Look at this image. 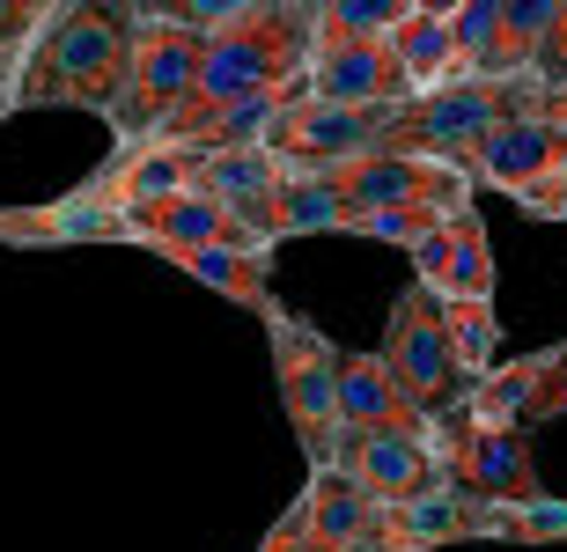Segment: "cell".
<instances>
[{
  "instance_id": "obj_25",
  "label": "cell",
  "mask_w": 567,
  "mask_h": 552,
  "mask_svg": "<svg viewBox=\"0 0 567 552\" xmlns=\"http://www.w3.org/2000/svg\"><path fill=\"white\" fill-rule=\"evenodd\" d=\"M258 552H317V538H310V509H302V493H295V509L280 515L274 531H266V545Z\"/></svg>"
},
{
  "instance_id": "obj_12",
  "label": "cell",
  "mask_w": 567,
  "mask_h": 552,
  "mask_svg": "<svg viewBox=\"0 0 567 552\" xmlns=\"http://www.w3.org/2000/svg\"><path fill=\"white\" fill-rule=\"evenodd\" d=\"M339 413H347V442H361V435H391V427H435L421 405L399 390V376L383 368L377 346H369V354H361V346L339 354Z\"/></svg>"
},
{
  "instance_id": "obj_15",
  "label": "cell",
  "mask_w": 567,
  "mask_h": 552,
  "mask_svg": "<svg viewBox=\"0 0 567 552\" xmlns=\"http://www.w3.org/2000/svg\"><path fill=\"white\" fill-rule=\"evenodd\" d=\"M169 265L192 273L199 288H214L221 302L251 310V317H274V310H280L274 273H266V251H229V243H214V251H169Z\"/></svg>"
},
{
  "instance_id": "obj_28",
  "label": "cell",
  "mask_w": 567,
  "mask_h": 552,
  "mask_svg": "<svg viewBox=\"0 0 567 552\" xmlns=\"http://www.w3.org/2000/svg\"><path fill=\"white\" fill-rule=\"evenodd\" d=\"M538 118H553V126L567 133V88H560V96H546V111H538Z\"/></svg>"
},
{
  "instance_id": "obj_27",
  "label": "cell",
  "mask_w": 567,
  "mask_h": 552,
  "mask_svg": "<svg viewBox=\"0 0 567 552\" xmlns=\"http://www.w3.org/2000/svg\"><path fill=\"white\" fill-rule=\"evenodd\" d=\"M524 213H538V221H567V191H546V199H530Z\"/></svg>"
},
{
  "instance_id": "obj_17",
  "label": "cell",
  "mask_w": 567,
  "mask_h": 552,
  "mask_svg": "<svg viewBox=\"0 0 567 552\" xmlns=\"http://www.w3.org/2000/svg\"><path fill=\"white\" fill-rule=\"evenodd\" d=\"M391 52L405 60V74H413V88H421V96H435V88L464 82L450 8H405V22H399V38H391Z\"/></svg>"
},
{
  "instance_id": "obj_9",
  "label": "cell",
  "mask_w": 567,
  "mask_h": 552,
  "mask_svg": "<svg viewBox=\"0 0 567 552\" xmlns=\"http://www.w3.org/2000/svg\"><path fill=\"white\" fill-rule=\"evenodd\" d=\"M0 243H8V251H66V243H133V236H126V207H118L96 177H82V185L60 191V199L0 207Z\"/></svg>"
},
{
  "instance_id": "obj_22",
  "label": "cell",
  "mask_w": 567,
  "mask_h": 552,
  "mask_svg": "<svg viewBox=\"0 0 567 552\" xmlns=\"http://www.w3.org/2000/svg\"><path fill=\"white\" fill-rule=\"evenodd\" d=\"M457 213H435V207H383V213H354L347 236H369V243H399V251H427Z\"/></svg>"
},
{
  "instance_id": "obj_16",
  "label": "cell",
  "mask_w": 567,
  "mask_h": 552,
  "mask_svg": "<svg viewBox=\"0 0 567 552\" xmlns=\"http://www.w3.org/2000/svg\"><path fill=\"white\" fill-rule=\"evenodd\" d=\"M538 376H546V354H516V362H502L494 376H480V390H472L464 413H450V420L494 427V435H524L530 398H538Z\"/></svg>"
},
{
  "instance_id": "obj_19",
  "label": "cell",
  "mask_w": 567,
  "mask_h": 552,
  "mask_svg": "<svg viewBox=\"0 0 567 552\" xmlns=\"http://www.w3.org/2000/svg\"><path fill=\"white\" fill-rule=\"evenodd\" d=\"M52 8L60 0H0V126L22 118V74H30V52H38Z\"/></svg>"
},
{
  "instance_id": "obj_5",
  "label": "cell",
  "mask_w": 567,
  "mask_h": 552,
  "mask_svg": "<svg viewBox=\"0 0 567 552\" xmlns=\"http://www.w3.org/2000/svg\"><path fill=\"white\" fill-rule=\"evenodd\" d=\"M383 368L399 376V390L413 405H421L427 420H450V413H464V398L480 390V376L457 362V346H450V332H442V310L427 288H405L399 302H391V317H383Z\"/></svg>"
},
{
  "instance_id": "obj_11",
  "label": "cell",
  "mask_w": 567,
  "mask_h": 552,
  "mask_svg": "<svg viewBox=\"0 0 567 552\" xmlns=\"http://www.w3.org/2000/svg\"><path fill=\"white\" fill-rule=\"evenodd\" d=\"M310 104L332 111H405L421 104V88L405 74L391 44H317L310 60Z\"/></svg>"
},
{
  "instance_id": "obj_18",
  "label": "cell",
  "mask_w": 567,
  "mask_h": 552,
  "mask_svg": "<svg viewBox=\"0 0 567 552\" xmlns=\"http://www.w3.org/2000/svg\"><path fill=\"white\" fill-rule=\"evenodd\" d=\"M354 229V207H347V191L339 177H288L280 185V207H274V236H347Z\"/></svg>"
},
{
  "instance_id": "obj_2",
  "label": "cell",
  "mask_w": 567,
  "mask_h": 552,
  "mask_svg": "<svg viewBox=\"0 0 567 552\" xmlns=\"http://www.w3.org/2000/svg\"><path fill=\"white\" fill-rule=\"evenodd\" d=\"M141 8V0H133ZM207 74V38L177 22L169 8H141V52H133V82L111 111V148H155L199 96Z\"/></svg>"
},
{
  "instance_id": "obj_7",
  "label": "cell",
  "mask_w": 567,
  "mask_h": 552,
  "mask_svg": "<svg viewBox=\"0 0 567 552\" xmlns=\"http://www.w3.org/2000/svg\"><path fill=\"white\" fill-rule=\"evenodd\" d=\"M339 471H354L377 493V509H405L421 493L450 487V449L435 427H391V435H361L339 449Z\"/></svg>"
},
{
  "instance_id": "obj_21",
  "label": "cell",
  "mask_w": 567,
  "mask_h": 552,
  "mask_svg": "<svg viewBox=\"0 0 567 552\" xmlns=\"http://www.w3.org/2000/svg\"><path fill=\"white\" fill-rule=\"evenodd\" d=\"M435 310H442V332L457 346V362L472 376H494L502 368V310L494 302H435Z\"/></svg>"
},
{
  "instance_id": "obj_8",
  "label": "cell",
  "mask_w": 567,
  "mask_h": 552,
  "mask_svg": "<svg viewBox=\"0 0 567 552\" xmlns=\"http://www.w3.org/2000/svg\"><path fill=\"white\" fill-rule=\"evenodd\" d=\"M457 170L480 191H508L516 207H530V199H546L567 177V133L553 126V118H516V126H502L494 140H480Z\"/></svg>"
},
{
  "instance_id": "obj_13",
  "label": "cell",
  "mask_w": 567,
  "mask_h": 552,
  "mask_svg": "<svg viewBox=\"0 0 567 552\" xmlns=\"http://www.w3.org/2000/svg\"><path fill=\"white\" fill-rule=\"evenodd\" d=\"M413 265L435 302H494V236L480 229V213H457L427 251H413Z\"/></svg>"
},
{
  "instance_id": "obj_23",
  "label": "cell",
  "mask_w": 567,
  "mask_h": 552,
  "mask_svg": "<svg viewBox=\"0 0 567 552\" xmlns=\"http://www.w3.org/2000/svg\"><path fill=\"white\" fill-rule=\"evenodd\" d=\"M508 545H567V493H546L530 509H508Z\"/></svg>"
},
{
  "instance_id": "obj_10",
  "label": "cell",
  "mask_w": 567,
  "mask_h": 552,
  "mask_svg": "<svg viewBox=\"0 0 567 552\" xmlns=\"http://www.w3.org/2000/svg\"><path fill=\"white\" fill-rule=\"evenodd\" d=\"M442 449H450V487L480 493L494 509H530L546 501L538 487V457H530L524 435H494V427L472 420H442Z\"/></svg>"
},
{
  "instance_id": "obj_14",
  "label": "cell",
  "mask_w": 567,
  "mask_h": 552,
  "mask_svg": "<svg viewBox=\"0 0 567 552\" xmlns=\"http://www.w3.org/2000/svg\"><path fill=\"white\" fill-rule=\"evenodd\" d=\"M302 509H310V538L317 552H354L383 531V509L377 493L361 487L354 471H310V487H302Z\"/></svg>"
},
{
  "instance_id": "obj_1",
  "label": "cell",
  "mask_w": 567,
  "mask_h": 552,
  "mask_svg": "<svg viewBox=\"0 0 567 552\" xmlns=\"http://www.w3.org/2000/svg\"><path fill=\"white\" fill-rule=\"evenodd\" d=\"M133 52H141V8L60 0L22 74V111H89L111 126L133 82Z\"/></svg>"
},
{
  "instance_id": "obj_26",
  "label": "cell",
  "mask_w": 567,
  "mask_h": 552,
  "mask_svg": "<svg viewBox=\"0 0 567 552\" xmlns=\"http://www.w3.org/2000/svg\"><path fill=\"white\" fill-rule=\"evenodd\" d=\"M538 82H546V96H560L567 88V8H560V30L546 38V52H538V66H530Z\"/></svg>"
},
{
  "instance_id": "obj_29",
  "label": "cell",
  "mask_w": 567,
  "mask_h": 552,
  "mask_svg": "<svg viewBox=\"0 0 567 552\" xmlns=\"http://www.w3.org/2000/svg\"><path fill=\"white\" fill-rule=\"evenodd\" d=\"M354 552H377V545H354Z\"/></svg>"
},
{
  "instance_id": "obj_3",
  "label": "cell",
  "mask_w": 567,
  "mask_h": 552,
  "mask_svg": "<svg viewBox=\"0 0 567 552\" xmlns=\"http://www.w3.org/2000/svg\"><path fill=\"white\" fill-rule=\"evenodd\" d=\"M266 346H274L280 413H288L295 442H302V465H310V471H339V449H347V413H339V354H347V346L324 340L310 317H295L288 302L266 317Z\"/></svg>"
},
{
  "instance_id": "obj_4",
  "label": "cell",
  "mask_w": 567,
  "mask_h": 552,
  "mask_svg": "<svg viewBox=\"0 0 567 552\" xmlns=\"http://www.w3.org/2000/svg\"><path fill=\"white\" fill-rule=\"evenodd\" d=\"M546 111V82H450L421 104L391 111V148L383 155H413V163H464V155L494 140L516 118Z\"/></svg>"
},
{
  "instance_id": "obj_20",
  "label": "cell",
  "mask_w": 567,
  "mask_h": 552,
  "mask_svg": "<svg viewBox=\"0 0 567 552\" xmlns=\"http://www.w3.org/2000/svg\"><path fill=\"white\" fill-rule=\"evenodd\" d=\"M405 0H317V44H391Z\"/></svg>"
},
{
  "instance_id": "obj_24",
  "label": "cell",
  "mask_w": 567,
  "mask_h": 552,
  "mask_svg": "<svg viewBox=\"0 0 567 552\" xmlns=\"http://www.w3.org/2000/svg\"><path fill=\"white\" fill-rule=\"evenodd\" d=\"M567 420V340L546 346V376H538V398H530V427Z\"/></svg>"
},
{
  "instance_id": "obj_6",
  "label": "cell",
  "mask_w": 567,
  "mask_h": 552,
  "mask_svg": "<svg viewBox=\"0 0 567 552\" xmlns=\"http://www.w3.org/2000/svg\"><path fill=\"white\" fill-rule=\"evenodd\" d=\"M383 148H391V111H332V104H310V96L266 140V155L288 177H339Z\"/></svg>"
}]
</instances>
